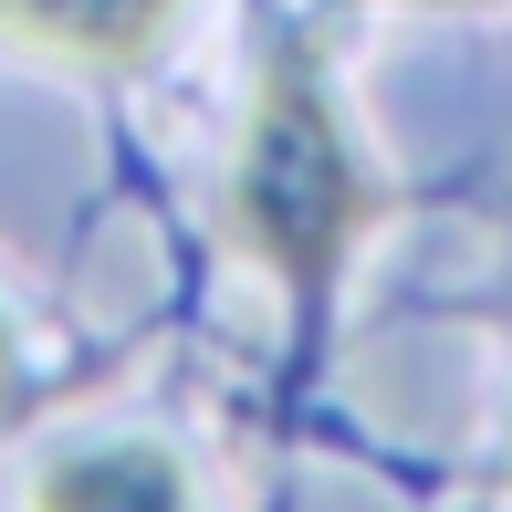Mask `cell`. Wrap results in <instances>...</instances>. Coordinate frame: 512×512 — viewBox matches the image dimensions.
<instances>
[{
    "label": "cell",
    "instance_id": "6da1fadb",
    "mask_svg": "<svg viewBox=\"0 0 512 512\" xmlns=\"http://www.w3.org/2000/svg\"><path fill=\"white\" fill-rule=\"evenodd\" d=\"M377 178H366L356 136H345V105H335V74L304 32H283L262 53V84H251V115H241V147H230V189H220V220H230V251L262 262L293 304H324L356 262V241L377 230Z\"/></svg>",
    "mask_w": 512,
    "mask_h": 512
},
{
    "label": "cell",
    "instance_id": "7a4b0ae2",
    "mask_svg": "<svg viewBox=\"0 0 512 512\" xmlns=\"http://www.w3.org/2000/svg\"><path fill=\"white\" fill-rule=\"evenodd\" d=\"M21 512H209L189 460L168 450V439H74V450H53L32 481H21Z\"/></svg>",
    "mask_w": 512,
    "mask_h": 512
},
{
    "label": "cell",
    "instance_id": "3957f363",
    "mask_svg": "<svg viewBox=\"0 0 512 512\" xmlns=\"http://www.w3.org/2000/svg\"><path fill=\"white\" fill-rule=\"evenodd\" d=\"M178 32V0H0V42L63 74H136Z\"/></svg>",
    "mask_w": 512,
    "mask_h": 512
},
{
    "label": "cell",
    "instance_id": "277c9868",
    "mask_svg": "<svg viewBox=\"0 0 512 512\" xmlns=\"http://www.w3.org/2000/svg\"><path fill=\"white\" fill-rule=\"evenodd\" d=\"M0 398H21V335H11V314H0Z\"/></svg>",
    "mask_w": 512,
    "mask_h": 512
},
{
    "label": "cell",
    "instance_id": "5b68a950",
    "mask_svg": "<svg viewBox=\"0 0 512 512\" xmlns=\"http://www.w3.org/2000/svg\"><path fill=\"white\" fill-rule=\"evenodd\" d=\"M418 11H492V0H418Z\"/></svg>",
    "mask_w": 512,
    "mask_h": 512
},
{
    "label": "cell",
    "instance_id": "8992f818",
    "mask_svg": "<svg viewBox=\"0 0 512 512\" xmlns=\"http://www.w3.org/2000/svg\"><path fill=\"white\" fill-rule=\"evenodd\" d=\"M502 460H512V450H502Z\"/></svg>",
    "mask_w": 512,
    "mask_h": 512
}]
</instances>
